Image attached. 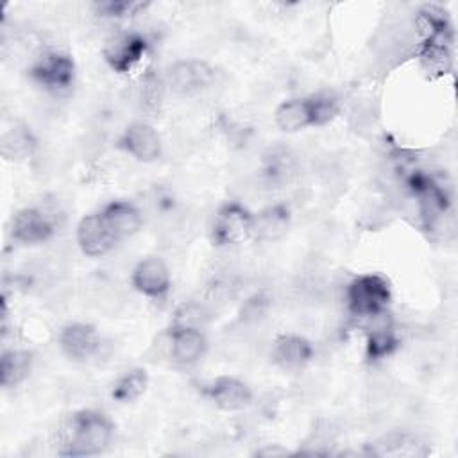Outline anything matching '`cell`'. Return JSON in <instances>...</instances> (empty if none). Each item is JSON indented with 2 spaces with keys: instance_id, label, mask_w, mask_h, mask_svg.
Returning <instances> with one entry per match:
<instances>
[{
  "instance_id": "cell-5",
  "label": "cell",
  "mask_w": 458,
  "mask_h": 458,
  "mask_svg": "<svg viewBox=\"0 0 458 458\" xmlns=\"http://www.w3.org/2000/svg\"><path fill=\"white\" fill-rule=\"evenodd\" d=\"M34 82L48 91H66L75 79V64L68 54L45 52L29 70Z\"/></svg>"
},
{
  "instance_id": "cell-22",
  "label": "cell",
  "mask_w": 458,
  "mask_h": 458,
  "mask_svg": "<svg viewBox=\"0 0 458 458\" xmlns=\"http://www.w3.org/2000/svg\"><path fill=\"white\" fill-rule=\"evenodd\" d=\"M256 454L265 456V458H281V456H288L292 453L286 447H283L281 444H267L265 447L258 449Z\"/></svg>"
},
{
  "instance_id": "cell-3",
  "label": "cell",
  "mask_w": 458,
  "mask_h": 458,
  "mask_svg": "<svg viewBox=\"0 0 458 458\" xmlns=\"http://www.w3.org/2000/svg\"><path fill=\"white\" fill-rule=\"evenodd\" d=\"M347 308L354 317L370 318L386 310L390 302V286L377 274H363L347 286Z\"/></svg>"
},
{
  "instance_id": "cell-9",
  "label": "cell",
  "mask_w": 458,
  "mask_h": 458,
  "mask_svg": "<svg viewBox=\"0 0 458 458\" xmlns=\"http://www.w3.org/2000/svg\"><path fill=\"white\" fill-rule=\"evenodd\" d=\"M213 70L208 63L199 59H182L168 68V86L181 95H191L200 91L211 81Z\"/></svg>"
},
{
  "instance_id": "cell-4",
  "label": "cell",
  "mask_w": 458,
  "mask_h": 458,
  "mask_svg": "<svg viewBox=\"0 0 458 458\" xmlns=\"http://www.w3.org/2000/svg\"><path fill=\"white\" fill-rule=\"evenodd\" d=\"M254 215L238 202H225L215 215L211 240L218 247L238 245L252 238Z\"/></svg>"
},
{
  "instance_id": "cell-8",
  "label": "cell",
  "mask_w": 458,
  "mask_h": 458,
  "mask_svg": "<svg viewBox=\"0 0 458 458\" xmlns=\"http://www.w3.org/2000/svg\"><path fill=\"white\" fill-rule=\"evenodd\" d=\"M118 240L104 220L102 213H91L81 218L77 225V243L89 258H98L109 252Z\"/></svg>"
},
{
  "instance_id": "cell-13",
  "label": "cell",
  "mask_w": 458,
  "mask_h": 458,
  "mask_svg": "<svg viewBox=\"0 0 458 458\" xmlns=\"http://www.w3.org/2000/svg\"><path fill=\"white\" fill-rule=\"evenodd\" d=\"M209 399L225 411L243 410L252 401V390L247 383L233 376H218L208 386Z\"/></svg>"
},
{
  "instance_id": "cell-6",
  "label": "cell",
  "mask_w": 458,
  "mask_h": 458,
  "mask_svg": "<svg viewBox=\"0 0 458 458\" xmlns=\"http://www.w3.org/2000/svg\"><path fill=\"white\" fill-rule=\"evenodd\" d=\"M147 39L136 32H122L106 41L102 55L116 73L131 72L145 55Z\"/></svg>"
},
{
  "instance_id": "cell-12",
  "label": "cell",
  "mask_w": 458,
  "mask_h": 458,
  "mask_svg": "<svg viewBox=\"0 0 458 458\" xmlns=\"http://www.w3.org/2000/svg\"><path fill=\"white\" fill-rule=\"evenodd\" d=\"M170 352L181 365L197 363L206 352V336L200 327L172 324L170 327Z\"/></svg>"
},
{
  "instance_id": "cell-7",
  "label": "cell",
  "mask_w": 458,
  "mask_h": 458,
  "mask_svg": "<svg viewBox=\"0 0 458 458\" xmlns=\"http://www.w3.org/2000/svg\"><path fill=\"white\" fill-rule=\"evenodd\" d=\"M118 147L143 163L156 161L161 156V138L157 131L145 122L129 123L118 140Z\"/></svg>"
},
{
  "instance_id": "cell-15",
  "label": "cell",
  "mask_w": 458,
  "mask_h": 458,
  "mask_svg": "<svg viewBox=\"0 0 458 458\" xmlns=\"http://www.w3.org/2000/svg\"><path fill=\"white\" fill-rule=\"evenodd\" d=\"M272 356L283 370H299L313 358V345L301 335H281L274 344Z\"/></svg>"
},
{
  "instance_id": "cell-19",
  "label": "cell",
  "mask_w": 458,
  "mask_h": 458,
  "mask_svg": "<svg viewBox=\"0 0 458 458\" xmlns=\"http://www.w3.org/2000/svg\"><path fill=\"white\" fill-rule=\"evenodd\" d=\"M32 356L27 351H7L0 358V383L5 388L16 386L30 372Z\"/></svg>"
},
{
  "instance_id": "cell-17",
  "label": "cell",
  "mask_w": 458,
  "mask_h": 458,
  "mask_svg": "<svg viewBox=\"0 0 458 458\" xmlns=\"http://www.w3.org/2000/svg\"><path fill=\"white\" fill-rule=\"evenodd\" d=\"M370 318L372 326L367 335V358L381 360L390 356L397 349L399 340L392 329V318L386 313V310Z\"/></svg>"
},
{
  "instance_id": "cell-2",
  "label": "cell",
  "mask_w": 458,
  "mask_h": 458,
  "mask_svg": "<svg viewBox=\"0 0 458 458\" xmlns=\"http://www.w3.org/2000/svg\"><path fill=\"white\" fill-rule=\"evenodd\" d=\"M113 422L97 410L77 411L72 419V431L64 456H91L102 453L113 438Z\"/></svg>"
},
{
  "instance_id": "cell-18",
  "label": "cell",
  "mask_w": 458,
  "mask_h": 458,
  "mask_svg": "<svg viewBox=\"0 0 458 458\" xmlns=\"http://www.w3.org/2000/svg\"><path fill=\"white\" fill-rule=\"evenodd\" d=\"M290 227V209L286 204H274L254 215L252 236L261 242H276Z\"/></svg>"
},
{
  "instance_id": "cell-11",
  "label": "cell",
  "mask_w": 458,
  "mask_h": 458,
  "mask_svg": "<svg viewBox=\"0 0 458 458\" xmlns=\"http://www.w3.org/2000/svg\"><path fill=\"white\" fill-rule=\"evenodd\" d=\"M132 286L147 297H161L170 288V270L161 258H145L132 270Z\"/></svg>"
},
{
  "instance_id": "cell-10",
  "label": "cell",
  "mask_w": 458,
  "mask_h": 458,
  "mask_svg": "<svg viewBox=\"0 0 458 458\" xmlns=\"http://www.w3.org/2000/svg\"><path fill=\"white\" fill-rule=\"evenodd\" d=\"M11 234L23 245H36L52 238L54 224L41 209L23 208L13 218Z\"/></svg>"
},
{
  "instance_id": "cell-21",
  "label": "cell",
  "mask_w": 458,
  "mask_h": 458,
  "mask_svg": "<svg viewBox=\"0 0 458 458\" xmlns=\"http://www.w3.org/2000/svg\"><path fill=\"white\" fill-rule=\"evenodd\" d=\"M148 4L140 2V0H100L97 2L95 13L104 18H125V16H134L140 11H143Z\"/></svg>"
},
{
  "instance_id": "cell-16",
  "label": "cell",
  "mask_w": 458,
  "mask_h": 458,
  "mask_svg": "<svg viewBox=\"0 0 458 458\" xmlns=\"http://www.w3.org/2000/svg\"><path fill=\"white\" fill-rule=\"evenodd\" d=\"M100 213L118 242L132 236L141 225V215L129 200H113Z\"/></svg>"
},
{
  "instance_id": "cell-14",
  "label": "cell",
  "mask_w": 458,
  "mask_h": 458,
  "mask_svg": "<svg viewBox=\"0 0 458 458\" xmlns=\"http://www.w3.org/2000/svg\"><path fill=\"white\" fill-rule=\"evenodd\" d=\"M98 333L91 324L73 322L68 324L59 335V345L63 352L77 361L88 360L98 347Z\"/></svg>"
},
{
  "instance_id": "cell-1",
  "label": "cell",
  "mask_w": 458,
  "mask_h": 458,
  "mask_svg": "<svg viewBox=\"0 0 458 458\" xmlns=\"http://www.w3.org/2000/svg\"><path fill=\"white\" fill-rule=\"evenodd\" d=\"M338 114V100L329 93L290 98L276 109V123L284 132H299L313 125H324Z\"/></svg>"
},
{
  "instance_id": "cell-20",
  "label": "cell",
  "mask_w": 458,
  "mask_h": 458,
  "mask_svg": "<svg viewBox=\"0 0 458 458\" xmlns=\"http://www.w3.org/2000/svg\"><path fill=\"white\" fill-rule=\"evenodd\" d=\"M148 385V374L145 369H131L114 383L111 395L118 403H129L138 399Z\"/></svg>"
}]
</instances>
